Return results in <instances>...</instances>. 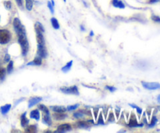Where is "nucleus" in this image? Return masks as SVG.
I'll list each match as a JSON object with an SVG mask.
<instances>
[{"label": "nucleus", "instance_id": "obj_1", "mask_svg": "<svg viewBox=\"0 0 160 133\" xmlns=\"http://www.w3.org/2000/svg\"><path fill=\"white\" fill-rule=\"evenodd\" d=\"M13 28L18 36V42L22 49V55L23 56H26L28 53V50H29V43H28V38H27L24 27L22 25L21 22L17 17L14 18L13 20Z\"/></svg>", "mask_w": 160, "mask_h": 133}, {"label": "nucleus", "instance_id": "obj_2", "mask_svg": "<svg viewBox=\"0 0 160 133\" xmlns=\"http://www.w3.org/2000/svg\"><path fill=\"white\" fill-rule=\"evenodd\" d=\"M11 34L8 30L1 29L0 30V44L4 45L7 44L10 41Z\"/></svg>", "mask_w": 160, "mask_h": 133}, {"label": "nucleus", "instance_id": "obj_3", "mask_svg": "<svg viewBox=\"0 0 160 133\" xmlns=\"http://www.w3.org/2000/svg\"><path fill=\"white\" fill-rule=\"evenodd\" d=\"M61 92L66 94H73V95H79V91L76 85L70 86V87H62L60 89Z\"/></svg>", "mask_w": 160, "mask_h": 133}, {"label": "nucleus", "instance_id": "obj_4", "mask_svg": "<svg viewBox=\"0 0 160 133\" xmlns=\"http://www.w3.org/2000/svg\"><path fill=\"white\" fill-rule=\"evenodd\" d=\"M142 85L144 88L148 90H156L160 89V84L158 82H147V81H142Z\"/></svg>", "mask_w": 160, "mask_h": 133}, {"label": "nucleus", "instance_id": "obj_5", "mask_svg": "<svg viewBox=\"0 0 160 133\" xmlns=\"http://www.w3.org/2000/svg\"><path fill=\"white\" fill-rule=\"evenodd\" d=\"M38 56L42 58H46L48 56V52H47L46 48H45V45H39L38 44Z\"/></svg>", "mask_w": 160, "mask_h": 133}, {"label": "nucleus", "instance_id": "obj_6", "mask_svg": "<svg viewBox=\"0 0 160 133\" xmlns=\"http://www.w3.org/2000/svg\"><path fill=\"white\" fill-rule=\"evenodd\" d=\"M128 125H129L130 127H131V128H135V127H142L143 126V124L139 125L137 119H136L135 116L132 115L131 118L130 119V121H129V124H128Z\"/></svg>", "mask_w": 160, "mask_h": 133}, {"label": "nucleus", "instance_id": "obj_7", "mask_svg": "<svg viewBox=\"0 0 160 133\" xmlns=\"http://www.w3.org/2000/svg\"><path fill=\"white\" fill-rule=\"evenodd\" d=\"M71 126L69 124H62V125H59L57 128V131L56 132H64V131H70L71 130Z\"/></svg>", "mask_w": 160, "mask_h": 133}, {"label": "nucleus", "instance_id": "obj_8", "mask_svg": "<svg viewBox=\"0 0 160 133\" xmlns=\"http://www.w3.org/2000/svg\"><path fill=\"white\" fill-rule=\"evenodd\" d=\"M42 100V97H32V98L30 99L29 102H28V107H32V106H34L35 104H38V103H40Z\"/></svg>", "mask_w": 160, "mask_h": 133}, {"label": "nucleus", "instance_id": "obj_9", "mask_svg": "<svg viewBox=\"0 0 160 133\" xmlns=\"http://www.w3.org/2000/svg\"><path fill=\"white\" fill-rule=\"evenodd\" d=\"M50 109L56 113H64L67 110V108L62 106H50Z\"/></svg>", "mask_w": 160, "mask_h": 133}, {"label": "nucleus", "instance_id": "obj_10", "mask_svg": "<svg viewBox=\"0 0 160 133\" xmlns=\"http://www.w3.org/2000/svg\"><path fill=\"white\" fill-rule=\"evenodd\" d=\"M42 57L40 56H37L34 59V60L31 61V62H29L27 64V66H40L42 64Z\"/></svg>", "mask_w": 160, "mask_h": 133}, {"label": "nucleus", "instance_id": "obj_11", "mask_svg": "<svg viewBox=\"0 0 160 133\" xmlns=\"http://www.w3.org/2000/svg\"><path fill=\"white\" fill-rule=\"evenodd\" d=\"M36 37H37V42L39 45H45V38H44L43 33L36 32Z\"/></svg>", "mask_w": 160, "mask_h": 133}, {"label": "nucleus", "instance_id": "obj_12", "mask_svg": "<svg viewBox=\"0 0 160 133\" xmlns=\"http://www.w3.org/2000/svg\"><path fill=\"white\" fill-rule=\"evenodd\" d=\"M30 117H31V118L35 119L36 120H38L41 117L40 112H39L38 110H34L31 111V114H30Z\"/></svg>", "mask_w": 160, "mask_h": 133}, {"label": "nucleus", "instance_id": "obj_13", "mask_svg": "<svg viewBox=\"0 0 160 133\" xmlns=\"http://www.w3.org/2000/svg\"><path fill=\"white\" fill-rule=\"evenodd\" d=\"M42 121L47 125H52V120L49 117V114H44L42 116Z\"/></svg>", "mask_w": 160, "mask_h": 133}, {"label": "nucleus", "instance_id": "obj_14", "mask_svg": "<svg viewBox=\"0 0 160 133\" xmlns=\"http://www.w3.org/2000/svg\"><path fill=\"white\" fill-rule=\"evenodd\" d=\"M112 6H115V7L120 8V9H124L125 5L122 3L120 0H112Z\"/></svg>", "mask_w": 160, "mask_h": 133}, {"label": "nucleus", "instance_id": "obj_15", "mask_svg": "<svg viewBox=\"0 0 160 133\" xmlns=\"http://www.w3.org/2000/svg\"><path fill=\"white\" fill-rule=\"evenodd\" d=\"M20 122H21V126L22 127H26L27 125L29 123V120L26 117V113L23 114L21 115V118H20Z\"/></svg>", "mask_w": 160, "mask_h": 133}, {"label": "nucleus", "instance_id": "obj_16", "mask_svg": "<svg viewBox=\"0 0 160 133\" xmlns=\"http://www.w3.org/2000/svg\"><path fill=\"white\" fill-rule=\"evenodd\" d=\"M34 29H35V31L36 32H42L44 33V31H45V29H44V27L42 26V24L41 23H39V22H36L35 24H34Z\"/></svg>", "mask_w": 160, "mask_h": 133}, {"label": "nucleus", "instance_id": "obj_17", "mask_svg": "<svg viewBox=\"0 0 160 133\" xmlns=\"http://www.w3.org/2000/svg\"><path fill=\"white\" fill-rule=\"evenodd\" d=\"M11 108V104H6L5 106H2L1 107V112L2 114H6L9 111Z\"/></svg>", "mask_w": 160, "mask_h": 133}, {"label": "nucleus", "instance_id": "obj_18", "mask_svg": "<svg viewBox=\"0 0 160 133\" xmlns=\"http://www.w3.org/2000/svg\"><path fill=\"white\" fill-rule=\"evenodd\" d=\"M67 117V114H64L63 113H56V114H54V117L56 120H63Z\"/></svg>", "mask_w": 160, "mask_h": 133}, {"label": "nucleus", "instance_id": "obj_19", "mask_svg": "<svg viewBox=\"0 0 160 133\" xmlns=\"http://www.w3.org/2000/svg\"><path fill=\"white\" fill-rule=\"evenodd\" d=\"M51 23H52V25L53 28H55V29H59V22H58V20H56L55 17H52V18L51 19Z\"/></svg>", "mask_w": 160, "mask_h": 133}, {"label": "nucleus", "instance_id": "obj_20", "mask_svg": "<svg viewBox=\"0 0 160 133\" xmlns=\"http://www.w3.org/2000/svg\"><path fill=\"white\" fill-rule=\"evenodd\" d=\"M72 64H73V60H70V62L67 63V64H66L65 66H64L62 68V71L63 72H67L68 70H70V68H71L72 67Z\"/></svg>", "mask_w": 160, "mask_h": 133}, {"label": "nucleus", "instance_id": "obj_21", "mask_svg": "<svg viewBox=\"0 0 160 133\" xmlns=\"http://www.w3.org/2000/svg\"><path fill=\"white\" fill-rule=\"evenodd\" d=\"M26 132H36L37 131V128L35 125H30L25 130Z\"/></svg>", "mask_w": 160, "mask_h": 133}, {"label": "nucleus", "instance_id": "obj_22", "mask_svg": "<svg viewBox=\"0 0 160 133\" xmlns=\"http://www.w3.org/2000/svg\"><path fill=\"white\" fill-rule=\"evenodd\" d=\"M38 108L42 111V112L44 113V114H49V110H48V107H47V106H45V105L40 104L38 106Z\"/></svg>", "mask_w": 160, "mask_h": 133}, {"label": "nucleus", "instance_id": "obj_23", "mask_svg": "<svg viewBox=\"0 0 160 133\" xmlns=\"http://www.w3.org/2000/svg\"><path fill=\"white\" fill-rule=\"evenodd\" d=\"M26 1V8L28 10H31L33 7V0H25Z\"/></svg>", "mask_w": 160, "mask_h": 133}, {"label": "nucleus", "instance_id": "obj_24", "mask_svg": "<svg viewBox=\"0 0 160 133\" xmlns=\"http://www.w3.org/2000/svg\"><path fill=\"white\" fill-rule=\"evenodd\" d=\"M78 126L81 128H90V126H89V125H88L86 122H84V121L78 122Z\"/></svg>", "mask_w": 160, "mask_h": 133}, {"label": "nucleus", "instance_id": "obj_25", "mask_svg": "<svg viewBox=\"0 0 160 133\" xmlns=\"http://www.w3.org/2000/svg\"><path fill=\"white\" fill-rule=\"evenodd\" d=\"M79 106H80V104H75V105H72V106H67V110L68 111H72V110H76L77 108H78L79 107Z\"/></svg>", "mask_w": 160, "mask_h": 133}, {"label": "nucleus", "instance_id": "obj_26", "mask_svg": "<svg viewBox=\"0 0 160 133\" xmlns=\"http://www.w3.org/2000/svg\"><path fill=\"white\" fill-rule=\"evenodd\" d=\"M13 70V62L12 61H10L9 64H8V67H7V72L8 73H11Z\"/></svg>", "mask_w": 160, "mask_h": 133}, {"label": "nucleus", "instance_id": "obj_27", "mask_svg": "<svg viewBox=\"0 0 160 133\" xmlns=\"http://www.w3.org/2000/svg\"><path fill=\"white\" fill-rule=\"evenodd\" d=\"M157 118H156V117H152V120H151V123L149 124V125H148V127H149V128H152V127H154L155 125H156V124L157 123Z\"/></svg>", "mask_w": 160, "mask_h": 133}, {"label": "nucleus", "instance_id": "obj_28", "mask_svg": "<svg viewBox=\"0 0 160 133\" xmlns=\"http://www.w3.org/2000/svg\"><path fill=\"white\" fill-rule=\"evenodd\" d=\"M6 76V70L4 68H0V80H2Z\"/></svg>", "mask_w": 160, "mask_h": 133}, {"label": "nucleus", "instance_id": "obj_29", "mask_svg": "<svg viewBox=\"0 0 160 133\" xmlns=\"http://www.w3.org/2000/svg\"><path fill=\"white\" fill-rule=\"evenodd\" d=\"M83 115H84V112L82 111V110L81 111H79V112L73 114V117H77V118H78V117H82Z\"/></svg>", "mask_w": 160, "mask_h": 133}, {"label": "nucleus", "instance_id": "obj_30", "mask_svg": "<svg viewBox=\"0 0 160 133\" xmlns=\"http://www.w3.org/2000/svg\"><path fill=\"white\" fill-rule=\"evenodd\" d=\"M130 106H132L133 108H135V109L137 110V112L138 113V114H141L142 113V110L141 109L140 107H138V106H135V105H133V104H130Z\"/></svg>", "mask_w": 160, "mask_h": 133}, {"label": "nucleus", "instance_id": "obj_31", "mask_svg": "<svg viewBox=\"0 0 160 133\" xmlns=\"http://www.w3.org/2000/svg\"><path fill=\"white\" fill-rule=\"evenodd\" d=\"M4 5H5V6H6V8L7 9H11V6H12V4H11V2H9V1L5 2Z\"/></svg>", "mask_w": 160, "mask_h": 133}, {"label": "nucleus", "instance_id": "obj_32", "mask_svg": "<svg viewBox=\"0 0 160 133\" xmlns=\"http://www.w3.org/2000/svg\"><path fill=\"white\" fill-rule=\"evenodd\" d=\"M152 19L153 21L156 22V23H160V17L158 16H152Z\"/></svg>", "mask_w": 160, "mask_h": 133}, {"label": "nucleus", "instance_id": "obj_33", "mask_svg": "<svg viewBox=\"0 0 160 133\" xmlns=\"http://www.w3.org/2000/svg\"><path fill=\"white\" fill-rule=\"evenodd\" d=\"M53 5L52 4V3L51 2H48V7L49 8V9H50V11H51V13H54V9H53Z\"/></svg>", "mask_w": 160, "mask_h": 133}, {"label": "nucleus", "instance_id": "obj_34", "mask_svg": "<svg viewBox=\"0 0 160 133\" xmlns=\"http://www.w3.org/2000/svg\"><path fill=\"white\" fill-rule=\"evenodd\" d=\"M106 89H108V90H109L110 92H115L116 90H117V89H116L115 87H112V86H106Z\"/></svg>", "mask_w": 160, "mask_h": 133}, {"label": "nucleus", "instance_id": "obj_35", "mask_svg": "<svg viewBox=\"0 0 160 133\" xmlns=\"http://www.w3.org/2000/svg\"><path fill=\"white\" fill-rule=\"evenodd\" d=\"M98 123L101 124V125H103V124H104V120H103V117L102 114H100L99 115V118H98Z\"/></svg>", "mask_w": 160, "mask_h": 133}, {"label": "nucleus", "instance_id": "obj_36", "mask_svg": "<svg viewBox=\"0 0 160 133\" xmlns=\"http://www.w3.org/2000/svg\"><path fill=\"white\" fill-rule=\"evenodd\" d=\"M9 60H10V56H9V54H6L4 58V61L5 62H9Z\"/></svg>", "mask_w": 160, "mask_h": 133}, {"label": "nucleus", "instance_id": "obj_37", "mask_svg": "<svg viewBox=\"0 0 160 133\" xmlns=\"http://www.w3.org/2000/svg\"><path fill=\"white\" fill-rule=\"evenodd\" d=\"M16 2H17V5L20 7H22V6H23V0H16Z\"/></svg>", "mask_w": 160, "mask_h": 133}, {"label": "nucleus", "instance_id": "obj_38", "mask_svg": "<svg viewBox=\"0 0 160 133\" xmlns=\"http://www.w3.org/2000/svg\"><path fill=\"white\" fill-rule=\"evenodd\" d=\"M109 121H113L114 119H113V114H109Z\"/></svg>", "mask_w": 160, "mask_h": 133}, {"label": "nucleus", "instance_id": "obj_39", "mask_svg": "<svg viewBox=\"0 0 160 133\" xmlns=\"http://www.w3.org/2000/svg\"><path fill=\"white\" fill-rule=\"evenodd\" d=\"M159 0H149V3H157Z\"/></svg>", "mask_w": 160, "mask_h": 133}, {"label": "nucleus", "instance_id": "obj_40", "mask_svg": "<svg viewBox=\"0 0 160 133\" xmlns=\"http://www.w3.org/2000/svg\"><path fill=\"white\" fill-rule=\"evenodd\" d=\"M22 100H23V98L20 99V100H18V101H17V103H16V105H17V103H20V102H21V101H22Z\"/></svg>", "mask_w": 160, "mask_h": 133}, {"label": "nucleus", "instance_id": "obj_41", "mask_svg": "<svg viewBox=\"0 0 160 133\" xmlns=\"http://www.w3.org/2000/svg\"><path fill=\"white\" fill-rule=\"evenodd\" d=\"M157 100H158V102H159V103H160V95H158V97H157Z\"/></svg>", "mask_w": 160, "mask_h": 133}, {"label": "nucleus", "instance_id": "obj_42", "mask_svg": "<svg viewBox=\"0 0 160 133\" xmlns=\"http://www.w3.org/2000/svg\"><path fill=\"white\" fill-rule=\"evenodd\" d=\"M93 34H94V33L92 31V32H91V36H93Z\"/></svg>", "mask_w": 160, "mask_h": 133}, {"label": "nucleus", "instance_id": "obj_43", "mask_svg": "<svg viewBox=\"0 0 160 133\" xmlns=\"http://www.w3.org/2000/svg\"><path fill=\"white\" fill-rule=\"evenodd\" d=\"M63 1H64V2H66V0H63Z\"/></svg>", "mask_w": 160, "mask_h": 133}]
</instances>
